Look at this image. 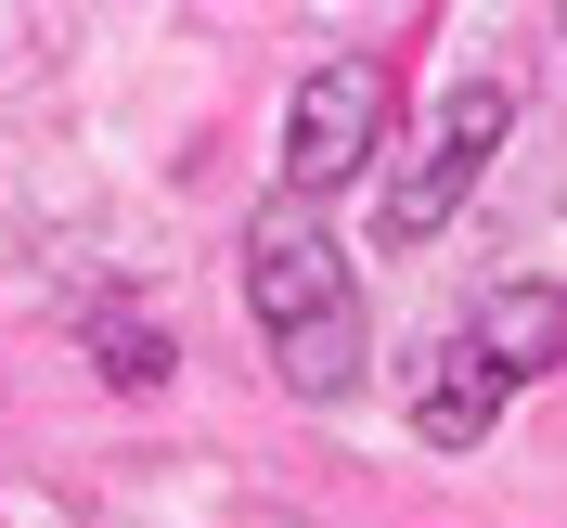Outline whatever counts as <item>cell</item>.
<instances>
[{
  "instance_id": "1",
  "label": "cell",
  "mask_w": 567,
  "mask_h": 528,
  "mask_svg": "<svg viewBox=\"0 0 567 528\" xmlns=\"http://www.w3.org/2000/svg\"><path fill=\"white\" fill-rule=\"evenodd\" d=\"M246 310L258 335H271V374L310 413H336V400H361V374H374V322H361V283H349V246L322 232L310 194H271V207H246Z\"/></svg>"
},
{
  "instance_id": "2",
  "label": "cell",
  "mask_w": 567,
  "mask_h": 528,
  "mask_svg": "<svg viewBox=\"0 0 567 528\" xmlns=\"http://www.w3.org/2000/svg\"><path fill=\"white\" fill-rule=\"evenodd\" d=\"M503 130H516V91H503V77H452V91H439V116H425V142L388 168V207H374V232H388V246L452 232V207L491 180Z\"/></svg>"
},
{
  "instance_id": "3",
  "label": "cell",
  "mask_w": 567,
  "mask_h": 528,
  "mask_svg": "<svg viewBox=\"0 0 567 528\" xmlns=\"http://www.w3.org/2000/svg\"><path fill=\"white\" fill-rule=\"evenodd\" d=\"M374 142H388V65L374 52H322L297 77V104H284V194H336L349 168H374Z\"/></svg>"
},
{
  "instance_id": "4",
  "label": "cell",
  "mask_w": 567,
  "mask_h": 528,
  "mask_svg": "<svg viewBox=\"0 0 567 528\" xmlns=\"http://www.w3.org/2000/svg\"><path fill=\"white\" fill-rule=\"evenodd\" d=\"M464 335L491 349V374H503V387H542V374L567 361V283H491Z\"/></svg>"
},
{
  "instance_id": "5",
  "label": "cell",
  "mask_w": 567,
  "mask_h": 528,
  "mask_svg": "<svg viewBox=\"0 0 567 528\" xmlns=\"http://www.w3.org/2000/svg\"><path fill=\"white\" fill-rule=\"evenodd\" d=\"M503 374H491V349H477V335H452V349L425 361V387H413V438L425 452H477V438H491L503 425Z\"/></svg>"
},
{
  "instance_id": "6",
  "label": "cell",
  "mask_w": 567,
  "mask_h": 528,
  "mask_svg": "<svg viewBox=\"0 0 567 528\" xmlns=\"http://www.w3.org/2000/svg\"><path fill=\"white\" fill-rule=\"evenodd\" d=\"M91 349H104V387H168V335L130 310H91Z\"/></svg>"
}]
</instances>
